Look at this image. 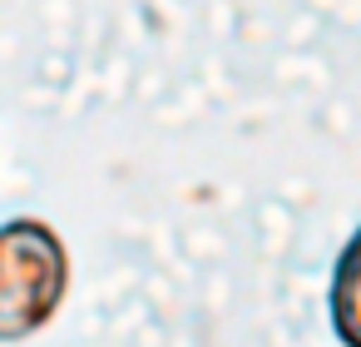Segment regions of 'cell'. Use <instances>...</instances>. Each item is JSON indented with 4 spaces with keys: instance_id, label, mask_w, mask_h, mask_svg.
<instances>
[{
    "instance_id": "obj_2",
    "label": "cell",
    "mask_w": 361,
    "mask_h": 347,
    "mask_svg": "<svg viewBox=\"0 0 361 347\" xmlns=\"http://www.w3.org/2000/svg\"><path fill=\"white\" fill-rule=\"evenodd\" d=\"M326 322L341 347H361V223L341 243L326 283Z\"/></svg>"
},
{
    "instance_id": "obj_1",
    "label": "cell",
    "mask_w": 361,
    "mask_h": 347,
    "mask_svg": "<svg viewBox=\"0 0 361 347\" xmlns=\"http://www.w3.org/2000/svg\"><path fill=\"white\" fill-rule=\"evenodd\" d=\"M70 293L65 238L45 218L0 223V342H25L55 322Z\"/></svg>"
}]
</instances>
